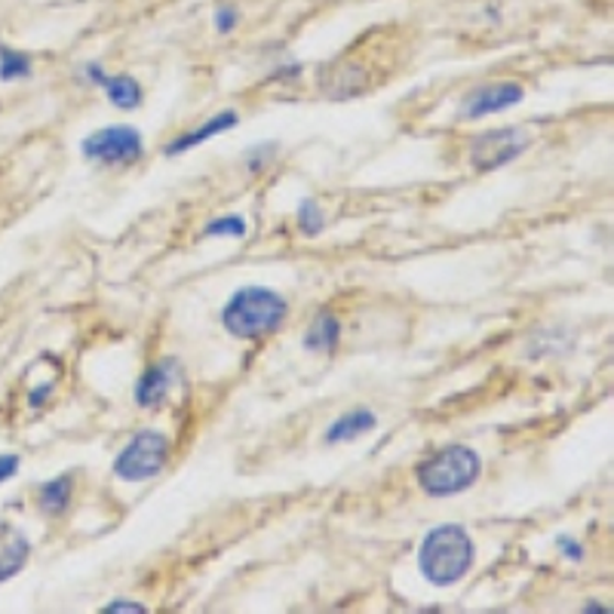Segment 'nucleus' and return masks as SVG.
Here are the masks:
<instances>
[{"instance_id": "nucleus-1", "label": "nucleus", "mask_w": 614, "mask_h": 614, "mask_svg": "<svg viewBox=\"0 0 614 614\" xmlns=\"http://www.w3.org/2000/svg\"><path fill=\"white\" fill-rule=\"evenodd\" d=\"M286 298L274 289L264 286H246L228 298V305L221 310L224 329L237 338H264L274 336L283 320H286Z\"/></svg>"}, {"instance_id": "nucleus-2", "label": "nucleus", "mask_w": 614, "mask_h": 614, "mask_svg": "<svg viewBox=\"0 0 614 614\" xmlns=\"http://www.w3.org/2000/svg\"><path fill=\"white\" fill-rule=\"evenodd\" d=\"M418 566L430 584H458L473 566V541L461 526L430 528L418 550Z\"/></svg>"}, {"instance_id": "nucleus-3", "label": "nucleus", "mask_w": 614, "mask_h": 614, "mask_svg": "<svg viewBox=\"0 0 614 614\" xmlns=\"http://www.w3.org/2000/svg\"><path fill=\"white\" fill-rule=\"evenodd\" d=\"M480 473H483V461L470 446H446L415 470L421 492L430 497L461 495L480 480Z\"/></svg>"}, {"instance_id": "nucleus-4", "label": "nucleus", "mask_w": 614, "mask_h": 614, "mask_svg": "<svg viewBox=\"0 0 614 614\" xmlns=\"http://www.w3.org/2000/svg\"><path fill=\"white\" fill-rule=\"evenodd\" d=\"M169 461V439L161 430H142L123 446V452L114 461V473L127 483H145L157 476Z\"/></svg>"}, {"instance_id": "nucleus-5", "label": "nucleus", "mask_w": 614, "mask_h": 614, "mask_svg": "<svg viewBox=\"0 0 614 614\" xmlns=\"http://www.w3.org/2000/svg\"><path fill=\"white\" fill-rule=\"evenodd\" d=\"M80 154L105 166H130V163L142 161L145 145H142V132L132 127H105V130L89 132L80 142Z\"/></svg>"}, {"instance_id": "nucleus-6", "label": "nucleus", "mask_w": 614, "mask_h": 614, "mask_svg": "<svg viewBox=\"0 0 614 614\" xmlns=\"http://www.w3.org/2000/svg\"><path fill=\"white\" fill-rule=\"evenodd\" d=\"M528 147V135L519 130H492L483 132L473 147H470V161L480 173H492V169H501L511 161H516L523 151Z\"/></svg>"}, {"instance_id": "nucleus-7", "label": "nucleus", "mask_w": 614, "mask_h": 614, "mask_svg": "<svg viewBox=\"0 0 614 614\" xmlns=\"http://www.w3.org/2000/svg\"><path fill=\"white\" fill-rule=\"evenodd\" d=\"M523 96L526 92L519 84H485L464 99V120H480L497 111H507L513 105L523 102Z\"/></svg>"}, {"instance_id": "nucleus-8", "label": "nucleus", "mask_w": 614, "mask_h": 614, "mask_svg": "<svg viewBox=\"0 0 614 614\" xmlns=\"http://www.w3.org/2000/svg\"><path fill=\"white\" fill-rule=\"evenodd\" d=\"M176 372H178V363L169 357V360H163V363H154V366H147L142 372V379L135 381V403L142 406V409H161L163 403H166V396L173 391V384H176Z\"/></svg>"}, {"instance_id": "nucleus-9", "label": "nucleus", "mask_w": 614, "mask_h": 614, "mask_svg": "<svg viewBox=\"0 0 614 614\" xmlns=\"http://www.w3.org/2000/svg\"><path fill=\"white\" fill-rule=\"evenodd\" d=\"M31 553V541L22 535V528L0 519V584L25 569Z\"/></svg>"}, {"instance_id": "nucleus-10", "label": "nucleus", "mask_w": 614, "mask_h": 614, "mask_svg": "<svg viewBox=\"0 0 614 614\" xmlns=\"http://www.w3.org/2000/svg\"><path fill=\"white\" fill-rule=\"evenodd\" d=\"M237 123H240L237 111H221V114H216V118L209 120V123H204V127H197V130L190 132H182L176 142H169V145H166V157H176V154H185V151H190V147L204 145V142H209V139H216L219 132L234 130Z\"/></svg>"}, {"instance_id": "nucleus-11", "label": "nucleus", "mask_w": 614, "mask_h": 614, "mask_svg": "<svg viewBox=\"0 0 614 614\" xmlns=\"http://www.w3.org/2000/svg\"><path fill=\"white\" fill-rule=\"evenodd\" d=\"M375 412L369 409H353L348 415H341L336 425L329 427V434H326V442L329 446H338V442H351V439L363 437L369 430H375Z\"/></svg>"}, {"instance_id": "nucleus-12", "label": "nucleus", "mask_w": 614, "mask_h": 614, "mask_svg": "<svg viewBox=\"0 0 614 614\" xmlns=\"http://www.w3.org/2000/svg\"><path fill=\"white\" fill-rule=\"evenodd\" d=\"M74 495V480L72 476H56V480H46L37 485V504L46 516H59L68 511Z\"/></svg>"}, {"instance_id": "nucleus-13", "label": "nucleus", "mask_w": 614, "mask_h": 614, "mask_svg": "<svg viewBox=\"0 0 614 614\" xmlns=\"http://www.w3.org/2000/svg\"><path fill=\"white\" fill-rule=\"evenodd\" d=\"M338 338H341V326L332 314H322L317 317V322L310 326V332L305 336V348L314 353H332L338 348Z\"/></svg>"}, {"instance_id": "nucleus-14", "label": "nucleus", "mask_w": 614, "mask_h": 614, "mask_svg": "<svg viewBox=\"0 0 614 614\" xmlns=\"http://www.w3.org/2000/svg\"><path fill=\"white\" fill-rule=\"evenodd\" d=\"M102 89L108 92V99L111 105H118L123 111H130V108H139L142 105V87H139V80H132L127 74H108L102 80Z\"/></svg>"}, {"instance_id": "nucleus-15", "label": "nucleus", "mask_w": 614, "mask_h": 614, "mask_svg": "<svg viewBox=\"0 0 614 614\" xmlns=\"http://www.w3.org/2000/svg\"><path fill=\"white\" fill-rule=\"evenodd\" d=\"M31 74H34V62H31L29 53L0 44V80H3V84L29 80Z\"/></svg>"}, {"instance_id": "nucleus-16", "label": "nucleus", "mask_w": 614, "mask_h": 614, "mask_svg": "<svg viewBox=\"0 0 614 614\" xmlns=\"http://www.w3.org/2000/svg\"><path fill=\"white\" fill-rule=\"evenodd\" d=\"M298 228H301V234L307 237L322 234V228H326V212H322L317 200H301V206H298Z\"/></svg>"}, {"instance_id": "nucleus-17", "label": "nucleus", "mask_w": 614, "mask_h": 614, "mask_svg": "<svg viewBox=\"0 0 614 614\" xmlns=\"http://www.w3.org/2000/svg\"><path fill=\"white\" fill-rule=\"evenodd\" d=\"M206 237H237V240H243L246 237V221L240 219V216H221V219L209 221L206 224Z\"/></svg>"}, {"instance_id": "nucleus-18", "label": "nucleus", "mask_w": 614, "mask_h": 614, "mask_svg": "<svg viewBox=\"0 0 614 614\" xmlns=\"http://www.w3.org/2000/svg\"><path fill=\"white\" fill-rule=\"evenodd\" d=\"M274 151H277V145H274V142L252 147V151L246 154V166L252 169V173H255V169H264V166H267V161H264V157H274Z\"/></svg>"}, {"instance_id": "nucleus-19", "label": "nucleus", "mask_w": 614, "mask_h": 614, "mask_svg": "<svg viewBox=\"0 0 614 614\" xmlns=\"http://www.w3.org/2000/svg\"><path fill=\"white\" fill-rule=\"evenodd\" d=\"M237 22H240V15H237L234 7H219V13H216V31L219 34H231L237 29Z\"/></svg>"}, {"instance_id": "nucleus-20", "label": "nucleus", "mask_w": 614, "mask_h": 614, "mask_svg": "<svg viewBox=\"0 0 614 614\" xmlns=\"http://www.w3.org/2000/svg\"><path fill=\"white\" fill-rule=\"evenodd\" d=\"M19 464H22L19 454H0V485L7 483V480H13L15 473H19Z\"/></svg>"}, {"instance_id": "nucleus-21", "label": "nucleus", "mask_w": 614, "mask_h": 614, "mask_svg": "<svg viewBox=\"0 0 614 614\" xmlns=\"http://www.w3.org/2000/svg\"><path fill=\"white\" fill-rule=\"evenodd\" d=\"M556 547L569 556V559H584V547H581L578 541H571L569 535H559V538H556Z\"/></svg>"}, {"instance_id": "nucleus-22", "label": "nucleus", "mask_w": 614, "mask_h": 614, "mask_svg": "<svg viewBox=\"0 0 614 614\" xmlns=\"http://www.w3.org/2000/svg\"><path fill=\"white\" fill-rule=\"evenodd\" d=\"M118 612H127V614H142L145 608L139 605V602H130V600H114L105 605V614H118Z\"/></svg>"}, {"instance_id": "nucleus-23", "label": "nucleus", "mask_w": 614, "mask_h": 614, "mask_svg": "<svg viewBox=\"0 0 614 614\" xmlns=\"http://www.w3.org/2000/svg\"><path fill=\"white\" fill-rule=\"evenodd\" d=\"M84 77H87V84H92V87H102V80L108 74H105V68L99 62H89L87 68H84Z\"/></svg>"}]
</instances>
